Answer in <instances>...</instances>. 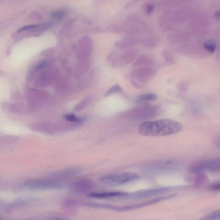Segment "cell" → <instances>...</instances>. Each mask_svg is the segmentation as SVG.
<instances>
[{"instance_id":"6da1fadb","label":"cell","mask_w":220,"mask_h":220,"mask_svg":"<svg viewBox=\"0 0 220 220\" xmlns=\"http://www.w3.org/2000/svg\"><path fill=\"white\" fill-rule=\"evenodd\" d=\"M182 128L179 122L164 119L142 123L139 127V131L141 134L146 137H161L177 133Z\"/></svg>"},{"instance_id":"7a4b0ae2","label":"cell","mask_w":220,"mask_h":220,"mask_svg":"<svg viewBox=\"0 0 220 220\" xmlns=\"http://www.w3.org/2000/svg\"><path fill=\"white\" fill-rule=\"evenodd\" d=\"M140 178V176L136 173L127 172L104 175L100 178L99 181L105 185L116 186L132 182Z\"/></svg>"},{"instance_id":"3957f363","label":"cell","mask_w":220,"mask_h":220,"mask_svg":"<svg viewBox=\"0 0 220 220\" xmlns=\"http://www.w3.org/2000/svg\"><path fill=\"white\" fill-rule=\"evenodd\" d=\"M189 170L193 173L219 171L220 170V160L219 159H213L195 162L190 165Z\"/></svg>"},{"instance_id":"277c9868","label":"cell","mask_w":220,"mask_h":220,"mask_svg":"<svg viewBox=\"0 0 220 220\" xmlns=\"http://www.w3.org/2000/svg\"><path fill=\"white\" fill-rule=\"evenodd\" d=\"M25 185L30 189L36 190L59 189L62 187V185L61 183L50 179L29 180L25 182Z\"/></svg>"},{"instance_id":"5b68a950","label":"cell","mask_w":220,"mask_h":220,"mask_svg":"<svg viewBox=\"0 0 220 220\" xmlns=\"http://www.w3.org/2000/svg\"><path fill=\"white\" fill-rule=\"evenodd\" d=\"M169 190V188L168 187H161V188L142 190L131 194L128 193V194L124 197V199L137 200V199L149 197L153 196L159 195V194L166 192Z\"/></svg>"},{"instance_id":"8992f818","label":"cell","mask_w":220,"mask_h":220,"mask_svg":"<svg viewBox=\"0 0 220 220\" xmlns=\"http://www.w3.org/2000/svg\"><path fill=\"white\" fill-rule=\"evenodd\" d=\"M4 110L11 113L17 115H25L32 112L28 104H25L21 102L10 103L6 102L3 105Z\"/></svg>"},{"instance_id":"52a82bcc","label":"cell","mask_w":220,"mask_h":220,"mask_svg":"<svg viewBox=\"0 0 220 220\" xmlns=\"http://www.w3.org/2000/svg\"><path fill=\"white\" fill-rule=\"evenodd\" d=\"M128 193L123 191H105L90 193L88 196L92 198L101 199H124Z\"/></svg>"},{"instance_id":"ba28073f","label":"cell","mask_w":220,"mask_h":220,"mask_svg":"<svg viewBox=\"0 0 220 220\" xmlns=\"http://www.w3.org/2000/svg\"><path fill=\"white\" fill-rule=\"evenodd\" d=\"M94 187V184L88 180H81L72 184L70 189L77 194H84L89 191Z\"/></svg>"},{"instance_id":"9c48e42d","label":"cell","mask_w":220,"mask_h":220,"mask_svg":"<svg viewBox=\"0 0 220 220\" xmlns=\"http://www.w3.org/2000/svg\"><path fill=\"white\" fill-rule=\"evenodd\" d=\"M31 220H72L68 216L56 212H50Z\"/></svg>"},{"instance_id":"30bf717a","label":"cell","mask_w":220,"mask_h":220,"mask_svg":"<svg viewBox=\"0 0 220 220\" xmlns=\"http://www.w3.org/2000/svg\"><path fill=\"white\" fill-rule=\"evenodd\" d=\"M220 214L218 209L203 216L198 220H217L220 218Z\"/></svg>"},{"instance_id":"8fae6325","label":"cell","mask_w":220,"mask_h":220,"mask_svg":"<svg viewBox=\"0 0 220 220\" xmlns=\"http://www.w3.org/2000/svg\"><path fill=\"white\" fill-rule=\"evenodd\" d=\"M67 13L64 10H58L51 13V16L54 19L60 20L66 17Z\"/></svg>"},{"instance_id":"7c38bea8","label":"cell","mask_w":220,"mask_h":220,"mask_svg":"<svg viewBox=\"0 0 220 220\" xmlns=\"http://www.w3.org/2000/svg\"><path fill=\"white\" fill-rule=\"evenodd\" d=\"M64 118L67 121L74 123H81L83 120V119L82 117H78L73 114H68L65 115Z\"/></svg>"},{"instance_id":"4fadbf2b","label":"cell","mask_w":220,"mask_h":220,"mask_svg":"<svg viewBox=\"0 0 220 220\" xmlns=\"http://www.w3.org/2000/svg\"><path fill=\"white\" fill-rule=\"evenodd\" d=\"M139 99L142 101H153L157 99V96L153 94H145L140 95Z\"/></svg>"},{"instance_id":"5bb4252c","label":"cell","mask_w":220,"mask_h":220,"mask_svg":"<svg viewBox=\"0 0 220 220\" xmlns=\"http://www.w3.org/2000/svg\"><path fill=\"white\" fill-rule=\"evenodd\" d=\"M40 25H26L24 27H23L19 30H18L17 32L18 33H19V32H21L22 31H26L27 30H32V29H36V28H39L40 27Z\"/></svg>"},{"instance_id":"9a60e30c","label":"cell","mask_w":220,"mask_h":220,"mask_svg":"<svg viewBox=\"0 0 220 220\" xmlns=\"http://www.w3.org/2000/svg\"><path fill=\"white\" fill-rule=\"evenodd\" d=\"M121 90V88L118 85L114 86L113 87H111V89L107 92L106 95H109V94H113V93H116L120 91Z\"/></svg>"},{"instance_id":"2e32d148","label":"cell","mask_w":220,"mask_h":220,"mask_svg":"<svg viewBox=\"0 0 220 220\" xmlns=\"http://www.w3.org/2000/svg\"><path fill=\"white\" fill-rule=\"evenodd\" d=\"M47 65V62L46 61H42L37 65L36 67V69L38 71L42 69L43 68L46 67Z\"/></svg>"},{"instance_id":"e0dca14e","label":"cell","mask_w":220,"mask_h":220,"mask_svg":"<svg viewBox=\"0 0 220 220\" xmlns=\"http://www.w3.org/2000/svg\"><path fill=\"white\" fill-rule=\"evenodd\" d=\"M204 47L206 49L212 52H214L215 49V45H213V44H209V43L205 44Z\"/></svg>"},{"instance_id":"ac0fdd59","label":"cell","mask_w":220,"mask_h":220,"mask_svg":"<svg viewBox=\"0 0 220 220\" xmlns=\"http://www.w3.org/2000/svg\"><path fill=\"white\" fill-rule=\"evenodd\" d=\"M220 187V183H216L212 185L211 186L210 188L212 190H219Z\"/></svg>"}]
</instances>
